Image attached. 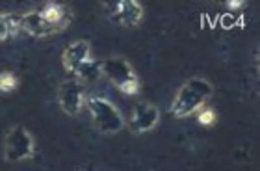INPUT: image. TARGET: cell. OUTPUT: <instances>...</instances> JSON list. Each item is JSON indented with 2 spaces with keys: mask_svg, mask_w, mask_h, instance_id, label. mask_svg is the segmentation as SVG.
Here are the masks:
<instances>
[{
  "mask_svg": "<svg viewBox=\"0 0 260 171\" xmlns=\"http://www.w3.org/2000/svg\"><path fill=\"white\" fill-rule=\"evenodd\" d=\"M85 60H90V45H88V41H74L73 45L67 47L65 52H63V58H61L63 67L69 73H74Z\"/></svg>",
  "mask_w": 260,
  "mask_h": 171,
  "instance_id": "cell-8",
  "label": "cell"
},
{
  "mask_svg": "<svg viewBox=\"0 0 260 171\" xmlns=\"http://www.w3.org/2000/svg\"><path fill=\"white\" fill-rule=\"evenodd\" d=\"M60 106L61 110L69 114V116H74L76 112L80 110V104H82V84L78 80H69V82H63L60 86Z\"/></svg>",
  "mask_w": 260,
  "mask_h": 171,
  "instance_id": "cell-6",
  "label": "cell"
},
{
  "mask_svg": "<svg viewBox=\"0 0 260 171\" xmlns=\"http://www.w3.org/2000/svg\"><path fill=\"white\" fill-rule=\"evenodd\" d=\"M101 73L106 74L110 82H114L123 93L134 95L138 92V78L134 74L132 67L127 60L123 58H110L101 61Z\"/></svg>",
  "mask_w": 260,
  "mask_h": 171,
  "instance_id": "cell-2",
  "label": "cell"
},
{
  "mask_svg": "<svg viewBox=\"0 0 260 171\" xmlns=\"http://www.w3.org/2000/svg\"><path fill=\"white\" fill-rule=\"evenodd\" d=\"M21 32V15L13 13H2L0 15V41L8 39Z\"/></svg>",
  "mask_w": 260,
  "mask_h": 171,
  "instance_id": "cell-9",
  "label": "cell"
},
{
  "mask_svg": "<svg viewBox=\"0 0 260 171\" xmlns=\"http://www.w3.org/2000/svg\"><path fill=\"white\" fill-rule=\"evenodd\" d=\"M214 121H216V114H214V110H205L199 116L201 125H212Z\"/></svg>",
  "mask_w": 260,
  "mask_h": 171,
  "instance_id": "cell-12",
  "label": "cell"
},
{
  "mask_svg": "<svg viewBox=\"0 0 260 171\" xmlns=\"http://www.w3.org/2000/svg\"><path fill=\"white\" fill-rule=\"evenodd\" d=\"M15 86H17V78L12 73H0V92H12Z\"/></svg>",
  "mask_w": 260,
  "mask_h": 171,
  "instance_id": "cell-11",
  "label": "cell"
},
{
  "mask_svg": "<svg viewBox=\"0 0 260 171\" xmlns=\"http://www.w3.org/2000/svg\"><path fill=\"white\" fill-rule=\"evenodd\" d=\"M88 106L97 127L103 132H117L123 127V117L119 114V110L115 108L114 104L101 97H91L88 99Z\"/></svg>",
  "mask_w": 260,
  "mask_h": 171,
  "instance_id": "cell-3",
  "label": "cell"
},
{
  "mask_svg": "<svg viewBox=\"0 0 260 171\" xmlns=\"http://www.w3.org/2000/svg\"><path fill=\"white\" fill-rule=\"evenodd\" d=\"M212 86L206 80L201 78H192L190 82L181 88V92L177 93L173 106H171V114L175 117H184L190 116L194 110L201 108L205 101L210 97Z\"/></svg>",
  "mask_w": 260,
  "mask_h": 171,
  "instance_id": "cell-1",
  "label": "cell"
},
{
  "mask_svg": "<svg viewBox=\"0 0 260 171\" xmlns=\"http://www.w3.org/2000/svg\"><path fill=\"white\" fill-rule=\"evenodd\" d=\"M34 151L32 136L23 127H15L6 138V158L8 160H23L28 158Z\"/></svg>",
  "mask_w": 260,
  "mask_h": 171,
  "instance_id": "cell-5",
  "label": "cell"
},
{
  "mask_svg": "<svg viewBox=\"0 0 260 171\" xmlns=\"http://www.w3.org/2000/svg\"><path fill=\"white\" fill-rule=\"evenodd\" d=\"M158 123V110L151 104L139 103L134 106V117L130 123V128L134 132H145L151 130L154 125Z\"/></svg>",
  "mask_w": 260,
  "mask_h": 171,
  "instance_id": "cell-7",
  "label": "cell"
},
{
  "mask_svg": "<svg viewBox=\"0 0 260 171\" xmlns=\"http://www.w3.org/2000/svg\"><path fill=\"white\" fill-rule=\"evenodd\" d=\"M104 12H106V17L112 23H117V25L123 26L138 25L141 15H143L141 6L134 0H110V2H104Z\"/></svg>",
  "mask_w": 260,
  "mask_h": 171,
  "instance_id": "cell-4",
  "label": "cell"
},
{
  "mask_svg": "<svg viewBox=\"0 0 260 171\" xmlns=\"http://www.w3.org/2000/svg\"><path fill=\"white\" fill-rule=\"evenodd\" d=\"M227 6H229V8H240V6H242V2H227Z\"/></svg>",
  "mask_w": 260,
  "mask_h": 171,
  "instance_id": "cell-13",
  "label": "cell"
},
{
  "mask_svg": "<svg viewBox=\"0 0 260 171\" xmlns=\"http://www.w3.org/2000/svg\"><path fill=\"white\" fill-rule=\"evenodd\" d=\"M74 73L78 74L82 80H88V82H91V80H97L99 74H101V61H93V60H85L82 65H80Z\"/></svg>",
  "mask_w": 260,
  "mask_h": 171,
  "instance_id": "cell-10",
  "label": "cell"
}]
</instances>
